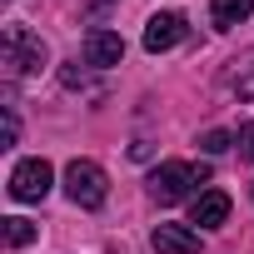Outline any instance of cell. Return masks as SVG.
Here are the masks:
<instances>
[{
    "label": "cell",
    "mask_w": 254,
    "mask_h": 254,
    "mask_svg": "<svg viewBox=\"0 0 254 254\" xmlns=\"http://www.w3.org/2000/svg\"><path fill=\"white\" fill-rule=\"evenodd\" d=\"M45 60H50V55H45V40H40V35H30L25 25H5L0 65H5V75H10V80H20V75H35Z\"/></svg>",
    "instance_id": "6da1fadb"
},
{
    "label": "cell",
    "mask_w": 254,
    "mask_h": 254,
    "mask_svg": "<svg viewBox=\"0 0 254 254\" xmlns=\"http://www.w3.org/2000/svg\"><path fill=\"white\" fill-rule=\"evenodd\" d=\"M209 180V170L204 165H185V160H165L155 175H150V194L160 199V204H180L194 185H204Z\"/></svg>",
    "instance_id": "7a4b0ae2"
},
{
    "label": "cell",
    "mask_w": 254,
    "mask_h": 254,
    "mask_svg": "<svg viewBox=\"0 0 254 254\" xmlns=\"http://www.w3.org/2000/svg\"><path fill=\"white\" fill-rule=\"evenodd\" d=\"M65 194L80 204V209H100L105 194H110V180L95 160H70L65 165Z\"/></svg>",
    "instance_id": "3957f363"
},
{
    "label": "cell",
    "mask_w": 254,
    "mask_h": 254,
    "mask_svg": "<svg viewBox=\"0 0 254 254\" xmlns=\"http://www.w3.org/2000/svg\"><path fill=\"white\" fill-rule=\"evenodd\" d=\"M50 185H55L50 160H20L15 175H10V194H15L20 204H40V199L50 194Z\"/></svg>",
    "instance_id": "277c9868"
},
{
    "label": "cell",
    "mask_w": 254,
    "mask_h": 254,
    "mask_svg": "<svg viewBox=\"0 0 254 254\" xmlns=\"http://www.w3.org/2000/svg\"><path fill=\"white\" fill-rule=\"evenodd\" d=\"M185 35H190L185 15H180V10H160V15H150V25H145V50H150V55H160V50H175Z\"/></svg>",
    "instance_id": "5b68a950"
},
{
    "label": "cell",
    "mask_w": 254,
    "mask_h": 254,
    "mask_svg": "<svg viewBox=\"0 0 254 254\" xmlns=\"http://www.w3.org/2000/svg\"><path fill=\"white\" fill-rule=\"evenodd\" d=\"M120 60H125V40H120L115 30L95 25V30L85 35V65H95V70H110V65H120Z\"/></svg>",
    "instance_id": "8992f818"
},
{
    "label": "cell",
    "mask_w": 254,
    "mask_h": 254,
    "mask_svg": "<svg viewBox=\"0 0 254 254\" xmlns=\"http://www.w3.org/2000/svg\"><path fill=\"white\" fill-rule=\"evenodd\" d=\"M224 219H229V194L224 190H204L190 204V224H199V229H219Z\"/></svg>",
    "instance_id": "52a82bcc"
},
{
    "label": "cell",
    "mask_w": 254,
    "mask_h": 254,
    "mask_svg": "<svg viewBox=\"0 0 254 254\" xmlns=\"http://www.w3.org/2000/svg\"><path fill=\"white\" fill-rule=\"evenodd\" d=\"M150 244H155V254H199V234L185 224H160L150 234Z\"/></svg>",
    "instance_id": "ba28073f"
},
{
    "label": "cell",
    "mask_w": 254,
    "mask_h": 254,
    "mask_svg": "<svg viewBox=\"0 0 254 254\" xmlns=\"http://www.w3.org/2000/svg\"><path fill=\"white\" fill-rule=\"evenodd\" d=\"M249 10H254V0H209V20H214L219 30L244 25V20H249Z\"/></svg>",
    "instance_id": "9c48e42d"
},
{
    "label": "cell",
    "mask_w": 254,
    "mask_h": 254,
    "mask_svg": "<svg viewBox=\"0 0 254 254\" xmlns=\"http://www.w3.org/2000/svg\"><path fill=\"white\" fill-rule=\"evenodd\" d=\"M0 224H5V244H10V249H25V244L35 239V224H30V219H20V214L0 219Z\"/></svg>",
    "instance_id": "30bf717a"
},
{
    "label": "cell",
    "mask_w": 254,
    "mask_h": 254,
    "mask_svg": "<svg viewBox=\"0 0 254 254\" xmlns=\"http://www.w3.org/2000/svg\"><path fill=\"white\" fill-rule=\"evenodd\" d=\"M199 145H204V155H224V150L234 145V135H229V130H209Z\"/></svg>",
    "instance_id": "8fae6325"
},
{
    "label": "cell",
    "mask_w": 254,
    "mask_h": 254,
    "mask_svg": "<svg viewBox=\"0 0 254 254\" xmlns=\"http://www.w3.org/2000/svg\"><path fill=\"white\" fill-rule=\"evenodd\" d=\"M234 145H239V160H254V120H249V125H239Z\"/></svg>",
    "instance_id": "7c38bea8"
},
{
    "label": "cell",
    "mask_w": 254,
    "mask_h": 254,
    "mask_svg": "<svg viewBox=\"0 0 254 254\" xmlns=\"http://www.w3.org/2000/svg\"><path fill=\"white\" fill-rule=\"evenodd\" d=\"M234 90H239L244 100H254V65H244V70L234 75Z\"/></svg>",
    "instance_id": "4fadbf2b"
},
{
    "label": "cell",
    "mask_w": 254,
    "mask_h": 254,
    "mask_svg": "<svg viewBox=\"0 0 254 254\" xmlns=\"http://www.w3.org/2000/svg\"><path fill=\"white\" fill-rule=\"evenodd\" d=\"M15 130H20V125H15V110H5V145H15Z\"/></svg>",
    "instance_id": "5bb4252c"
}]
</instances>
